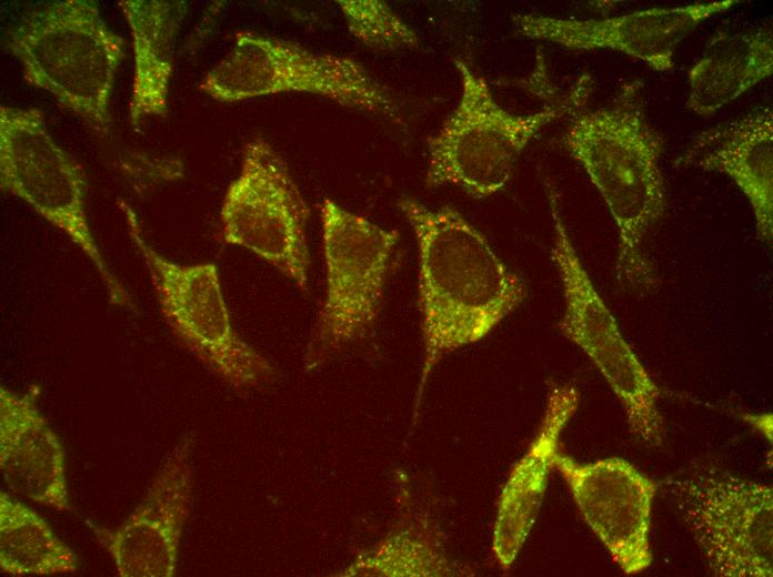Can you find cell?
<instances>
[{
    "label": "cell",
    "mask_w": 773,
    "mask_h": 577,
    "mask_svg": "<svg viewBox=\"0 0 773 577\" xmlns=\"http://www.w3.org/2000/svg\"><path fill=\"white\" fill-rule=\"evenodd\" d=\"M6 47L30 85L48 91L96 132L108 133L126 45L96 1H52L26 13L9 32Z\"/></svg>",
    "instance_id": "cell-3"
},
{
    "label": "cell",
    "mask_w": 773,
    "mask_h": 577,
    "mask_svg": "<svg viewBox=\"0 0 773 577\" xmlns=\"http://www.w3.org/2000/svg\"><path fill=\"white\" fill-rule=\"evenodd\" d=\"M0 188L28 203L84 253L112 304L133 308L131 295L110 270L90 229L86 175L49 133L41 110L0 105Z\"/></svg>",
    "instance_id": "cell-8"
},
{
    "label": "cell",
    "mask_w": 773,
    "mask_h": 577,
    "mask_svg": "<svg viewBox=\"0 0 773 577\" xmlns=\"http://www.w3.org/2000/svg\"><path fill=\"white\" fill-rule=\"evenodd\" d=\"M550 203L554 221L551 256L564 296L559 330L585 353L604 377L625 412L631 433L650 446H660L665 434L657 406L661 391L592 283L569 237L552 192Z\"/></svg>",
    "instance_id": "cell-10"
},
{
    "label": "cell",
    "mask_w": 773,
    "mask_h": 577,
    "mask_svg": "<svg viewBox=\"0 0 773 577\" xmlns=\"http://www.w3.org/2000/svg\"><path fill=\"white\" fill-rule=\"evenodd\" d=\"M773 73V36L766 28L719 31L687 73L685 108L709 118Z\"/></svg>",
    "instance_id": "cell-18"
},
{
    "label": "cell",
    "mask_w": 773,
    "mask_h": 577,
    "mask_svg": "<svg viewBox=\"0 0 773 577\" xmlns=\"http://www.w3.org/2000/svg\"><path fill=\"white\" fill-rule=\"evenodd\" d=\"M199 89L220 102L304 92L343 107L396 117L388 90L358 61L253 31L235 33L232 48L205 74Z\"/></svg>",
    "instance_id": "cell-7"
},
{
    "label": "cell",
    "mask_w": 773,
    "mask_h": 577,
    "mask_svg": "<svg viewBox=\"0 0 773 577\" xmlns=\"http://www.w3.org/2000/svg\"><path fill=\"white\" fill-rule=\"evenodd\" d=\"M39 388L0 387V469L8 487L62 512L70 509L62 444L38 407Z\"/></svg>",
    "instance_id": "cell-16"
},
{
    "label": "cell",
    "mask_w": 773,
    "mask_h": 577,
    "mask_svg": "<svg viewBox=\"0 0 773 577\" xmlns=\"http://www.w3.org/2000/svg\"><path fill=\"white\" fill-rule=\"evenodd\" d=\"M309 215L283 158L261 138L249 141L222 201L223 241L252 252L305 291Z\"/></svg>",
    "instance_id": "cell-11"
},
{
    "label": "cell",
    "mask_w": 773,
    "mask_h": 577,
    "mask_svg": "<svg viewBox=\"0 0 773 577\" xmlns=\"http://www.w3.org/2000/svg\"><path fill=\"white\" fill-rule=\"evenodd\" d=\"M119 206L148 269L161 314L178 342L239 392L270 384L275 368L234 330L217 265H187L162 256L143 236L133 210L124 201Z\"/></svg>",
    "instance_id": "cell-5"
},
{
    "label": "cell",
    "mask_w": 773,
    "mask_h": 577,
    "mask_svg": "<svg viewBox=\"0 0 773 577\" xmlns=\"http://www.w3.org/2000/svg\"><path fill=\"white\" fill-rule=\"evenodd\" d=\"M579 405V393L569 384L549 386L544 415L526 453L513 466L499 497L492 550L503 569L521 551L539 515L559 441Z\"/></svg>",
    "instance_id": "cell-17"
},
{
    "label": "cell",
    "mask_w": 773,
    "mask_h": 577,
    "mask_svg": "<svg viewBox=\"0 0 773 577\" xmlns=\"http://www.w3.org/2000/svg\"><path fill=\"white\" fill-rule=\"evenodd\" d=\"M740 1L720 0L651 8L595 20L561 19L536 14H515L518 32L572 50L609 49L622 52L665 72L674 67L679 44L703 21L725 12Z\"/></svg>",
    "instance_id": "cell-14"
},
{
    "label": "cell",
    "mask_w": 773,
    "mask_h": 577,
    "mask_svg": "<svg viewBox=\"0 0 773 577\" xmlns=\"http://www.w3.org/2000/svg\"><path fill=\"white\" fill-rule=\"evenodd\" d=\"M118 6L131 30L133 82L129 119L132 128L140 131L144 120L168 113L173 47L184 3L121 0Z\"/></svg>",
    "instance_id": "cell-19"
},
{
    "label": "cell",
    "mask_w": 773,
    "mask_h": 577,
    "mask_svg": "<svg viewBox=\"0 0 773 577\" xmlns=\"http://www.w3.org/2000/svg\"><path fill=\"white\" fill-rule=\"evenodd\" d=\"M338 576L440 577L462 575L450 561L435 527L408 512L378 544L360 553Z\"/></svg>",
    "instance_id": "cell-20"
},
{
    "label": "cell",
    "mask_w": 773,
    "mask_h": 577,
    "mask_svg": "<svg viewBox=\"0 0 773 577\" xmlns=\"http://www.w3.org/2000/svg\"><path fill=\"white\" fill-rule=\"evenodd\" d=\"M327 286L304 355L307 371L363 340L381 311L399 241L384 229L331 199L321 204Z\"/></svg>",
    "instance_id": "cell-6"
},
{
    "label": "cell",
    "mask_w": 773,
    "mask_h": 577,
    "mask_svg": "<svg viewBox=\"0 0 773 577\" xmlns=\"http://www.w3.org/2000/svg\"><path fill=\"white\" fill-rule=\"evenodd\" d=\"M727 175L747 199L761 241L773 237V112L757 108L699 133L675 161Z\"/></svg>",
    "instance_id": "cell-15"
},
{
    "label": "cell",
    "mask_w": 773,
    "mask_h": 577,
    "mask_svg": "<svg viewBox=\"0 0 773 577\" xmlns=\"http://www.w3.org/2000/svg\"><path fill=\"white\" fill-rule=\"evenodd\" d=\"M398 206L414 232L419 252L424 353L414 424L433 367L449 353L484 338L523 303L526 285L455 209L433 210L411 198L400 199Z\"/></svg>",
    "instance_id": "cell-1"
},
{
    "label": "cell",
    "mask_w": 773,
    "mask_h": 577,
    "mask_svg": "<svg viewBox=\"0 0 773 577\" xmlns=\"http://www.w3.org/2000/svg\"><path fill=\"white\" fill-rule=\"evenodd\" d=\"M666 488L714 576L773 575L771 485L704 467Z\"/></svg>",
    "instance_id": "cell-9"
},
{
    "label": "cell",
    "mask_w": 773,
    "mask_h": 577,
    "mask_svg": "<svg viewBox=\"0 0 773 577\" xmlns=\"http://www.w3.org/2000/svg\"><path fill=\"white\" fill-rule=\"evenodd\" d=\"M554 467L565 479L588 526L626 575L645 570L656 483L621 457L578 463L556 453Z\"/></svg>",
    "instance_id": "cell-12"
},
{
    "label": "cell",
    "mask_w": 773,
    "mask_h": 577,
    "mask_svg": "<svg viewBox=\"0 0 773 577\" xmlns=\"http://www.w3.org/2000/svg\"><path fill=\"white\" fill-rule=\"evenodd\" d=\"M0 568L10 576H50L74 573V551L32 508L0 492Z\"/></svg>",
    "instance_id": "cell-21"
},
{
    "label": "cell",
    "mask_w": 773,
    "mask_h": 577,
    "mask_svg": "<svg viewBox=\"0 0 773 577\" xmlns=\"http://www.w3.org/2000/svg\"><path fill=\"white\" fill-rule=\"evenodd\" d=\"M461 97L440 130L428 141L425 184L452 185L475 199L499 192L512 178L530 141L551 122L575 115L592 92L590 75L551 105L529 114H512L493 98L484 78L455 60Z\"/></svg>",
    "instance_id": "cell-4"
},
{
    "label": "cell",
    "mask_w": 773,
    "mask_h": 577,
    "mask_svg": "<svg viewBox=\"0 0 773 577\" xmlns=\"http://www.w3.org/2000/svg\"><path fill=\"white\" fill-rule=\"evenodd\" d=\"M193 437L184 436L159 469L141 502L114 529L96 528L121 577H172L193 496Z\"/></svg>",
    "instance_id": "cell-13"
},
{
    "label": "cell",
    "mask_w": 773,
    "mask_h": 577,
    "mask_svg": "<svg viewBox=\"0 0 773 577\" xmlns=\"http://www.w3.org/2000/svg\"><path fill=\"white\" fill-rule=\"evenodd\" d=\"M337 3L349 31L364 45L383 51L418 47L416 33L385 2L339 0Z\"/></svg>",
    "instance_id": "cell-22"
},
{
    "label": "cell",
    "mask_w": 773,
    "mask_h": 577,
    "mask_svg": "<svg viewBox=\"0 0 773 577\" xmlns=\"http://www.w3.org/2000/svg\"><path fill=\"white\" fill-rule=\"evenodd\" d=\"M642 88L639 80L628 81L610 104L573 115L563 143L618 227L619 280L651 290L655 277L643 241L665 212L664 142L646 117Z\"/></svg>",
    "instance_id": "cell-2"
}]
</instances>
